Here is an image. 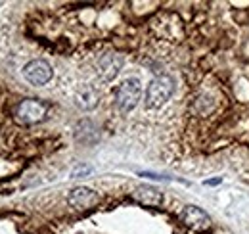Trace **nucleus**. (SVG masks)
<instances>
[{
  "label": "nucleus",
  "instance_id": "11",
  "mask_svg": "<svg viewBox=\"0 0 249 234\" xmlns=\"http://www.w3.org/2000/svg\"><path fill=\"white\" fill-rule=\"evenodd\" d=\"M90 171H92V169H90V167H87V165H85V167H77V169L71 173V176H73V178H77L79 175H89Z\"/></svg>",
  "mask_w": 249,
  "mask_h": 234
},
{
  "label": "nucleus",
  "instance_id": "8",
  "mask_svg": "<svg viewBox=\"0 0 249 234\" xmlns=\"http://www.w3.org/2000/svg\"><path fill=\"white\" fill-rule=\"evenodd\" d=\"M98 100H100V92L92 85H83V87L75 92V104L81 110H85V112L94 110L98 106Z\"/></svg>",
  "mask_w": 249,
  "mask_h": 234
},
{
  "label": "nucleus",
  "instance_id": "7",
  "mask_svg": "<svg viewBox=\"0 0 249 234\" xmlns=\"http://www.w3.org/2000/svg\"><path fill=\"white\" fill-rule=\"evenodd\" d=\"M180 219H182V223L186 227L194 229V231H205V229L211 227L209 215L201 207H197V205H186L182 209V213H180Z\"/></svg>",
  "mask_w": 249,
  "mask_h": 234
},
{
  "label": "nucleus",
  "instance_id": "3",
  "mask_svg": "<svg viewBox=\"0 0 249 234\" xmlns=\"http://www.w3.org/2000/svg\"><path fill=\"white\" fill-rule=\"evenodd\" d=\"M14 117L18 123L21 125H35V123H40L44 117H46V106L38 100H23L18 104L16 112H14Z\"/></svg>",
  "mask_w": 249,
  "mask_h": 234
},
{
  "label": "nucleus",
  "instance_id": "5",
  "mask_svg": "<svg viewBox=\"0 0 249 234\" xmlns=\"http://www.w3.org/2000/svg\"><path fill=\"white\" fill-rule=\"evenodd\" d=\"M121 67H123V56L113 54V52H107V54H104L102 58L98 59L96 73H98V77L104 83H109V81H113L119 75Z\"/></svg>",
  "mask_w": 249,
  "mask_h": 234
},
{
  "label": "nucleus",
  "instance_id": "10",
  "mask_svg": "<svg viewBox=\"0 0 249 234\" xmlns=\"http://www.w3.org/2000/svg\"><path fill=\"white\" fill-rule=\"evenodd\" d=\"M75 136L79 142H85V144H92L98 140V131L90 121H81L77 125V131H75Z\"/></svg>",
  "mask_w": 249,
  "mask_h": 234
},
{
  "label": "nucleus",
  "instance_id": "12",
  "mask_svg": "<svg viewBox=\"0 0 249 234\" xmlns=\"http://www.w3.org/2000/svg\"><path fill=\"white\" fill-rule=\"evenodd\" d=\"M205 184H207V186H217V184H220V178H213V180H205Z\"/></svg>",
  "mask_w": 249,
  "mask_h": 234
},
{
  "label": "nucleus",
  "instance_id": "6",
  "mask_svg": "<svg viewBox=\"0 0 249 234\" xmlns=\"http://www.w3.org/2000/svg\"><path fill=\"white\" fill-rule=\"evenodd\" d=\"M67 202L71 207L79 209V211H85V209H90L94 205L100 202V196L98 192H94L92 188H87V186H77L73 188L69 194H67Z\"/></svg>",
  "mask_w": 249,
  "mask_h": 234
},
{
  "label": "nucleus",
  "instance_id": "1",
  "mask_svg": "<svg viewBox=\"0 0 249 234\" xmlns=\"http://www.w3.org/2000/svg\"><path fill=\"white\" fill-rule=\"evenodd\" d=\"M173 92H175V79L171 75H159V77H156L148 85V88H146V98H144L146 108H150V110L161 108L173 96Z\"/></svg>",
  "mask_w": 249,
  "mask_h": 234
},
{
  "label": "nucleus",
  "instance_id": "2",
  "mask_svg": "<svg viewBox=\"0 0 249 234\" xmlns=\"http://www.w3.org/2000/svg\"><path fill=\"white\" fill-rule=\"evenodd\" d=\"M142 96V85L136 77H130V79H124L123 83L117 87L115 90V104L121 112H130L136 108L138 100Z\"/></svg>",
  "mask_w": 249,
  "mask_h": 234
},
{
  "label": "nucleus",
  "instance_id": "9",
  "mask_svg": "<svg viewBox=\"0 0 249 234\" xmlns=\"http://www.w3.org/2000/svg\"><path fill=\"white\" fill-rule=\"evenodd\" d=\"M132 198L136 200V202H140V204L144 205H159L161 202H163V194L157 190V188H154V186H138L134 192H132Z\"/></svg>",
  "mask_w": 249,
  "mask_h": 234
},
{
  "label": "nucleus",
  "instance_id": "4",
  "mask_svg": "<svg viewBox=\"0 0 249 234\" xmlns=\"http://www.w3.org/2000/svg\"><path fill=\"white\" fill-rule=\"evenodd\" d=\"M23 77L35 87H42L52 79V65L46 59H31L23 67Z\"/></svg>",
  "mask_w": 249,
  "mask_h": 234
}]
</instances>
